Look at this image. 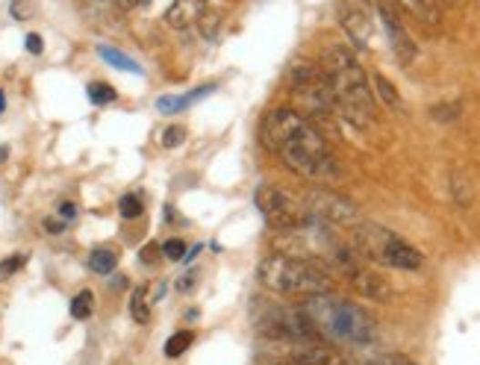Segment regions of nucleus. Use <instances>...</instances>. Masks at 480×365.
Returning a JSON list of instances; mask_svg holds the SVG:
<instances>
[{"label": "nucleus", "mask_w": 480, "mask_h": 365, "mask_svg": "<svg viewBox=\"0 0 480 365\" xmlns=\"http://www.w3.org/2000/svg\"><path fill=\"white\" fill-rule=\"evenodd\" d=\"M262 145L283 162L289 171L312 183H336L342 177L324 133L298 109H274L262 121Z\"/></svg>", "instance_id": "f257e3e1"}, {"label": "nucleus", "mask_w": 480, "mask_h": 365, "mask_svg": "<svg viewBox=\"0 0 480 365\" xmlns=\"http://www.w3.org/2000/svg\"><path fill=\"white\" fill-rule=\"evenodd\" d=\"M322 74L333 92V104L342 118L353 127H372L377 118V97L369 86V74L363 71L360 59L345 45H331L322 56Z\"/></svg>", "instance_id": "f03ea898"}, {"label": "nucleus", "mask_w": 480, "mask_h": 365, "mask_svg": "<svg viewBox=\"0 0 480 365\" xmlns=\"http://www.w3.org/2000/svg\"><path fill=\"white\" fill-rule=\"evenodd\" d=\"M301 309L312 324L315 336L324 339V342L363 348L377 339V321L372 319V312L336 292L310 295L304 298Z\"/></svg>", "instance_id": "7ed1b4c3"}, {"label": "nucleus", "mask_w": 480, "mask_h": 365, "mask_svg": "<svg viewBox=\"0 0 480 365\" xmlns=\"http://www.w3.org/2000/svg\"><path fill=\"white\" fill-rule=\"evenodd\" d=\"M257 280L274 295L286 298H310L322 292H333V274L322 262L295 257V254H271L260 259Z\"/></svg>", "instance_id": "20e7f679"}, {"label": "nucleus", "mask_w": 480, "mask_h": 365, "mask_svg": "<svg viewBox=\"0 0 480 365\" xmlns=\"http://www.w3.org/2000/svg\"><path fill=\"white\" fill-rule=\"evenodd\" d=\"M351 248L372 266H386L398 271H419L424 266L422 250H415L407 238L381 228L374 221H360L351 228Z\"/></svg>", "instance_id": "39448f33"}, {"label": "nucleus", "mask_w": 480, "mask_h": 365, "mask_svg": "<svg viewBox=\"0 0 480 365\" xmlns=\"http://www.w3.org/2000/svg\"><path fill=\"white\" fill-rule=\"evenodd\" d=\"M327 271H333L336 277H342V280L353 289V292H360L363 298L369 300H389V283L383 280L381 274L374 271V266L369 259H363L357 250L351 248V242H331L327 250L322 254Z\"/></svg>", "instance_id": "423d86ee"}, {"label": "nucleus", "mask_w": 480, "mask_h": 365, "mask_svg": "<svg viewBox=\"0 0 480 365\" xmlns=\"http://www.w3.org/2000/svg\"><path fill=\"white\" fill-rule=\"evenodd\" d=\"M254 304H257L254 324L262 339H271V342H307V339H319L301 307L274 304V300H254Z\"/></svg>", "instance_id": "0eeeda50"}, {"label": "nucleus", "mask_w": 480, "mask_h": 365, "mask_svg": "<svg viewBox=\"0 0 480 365\" xmlns=\"http://www.w3.org/2000/svg\"><path fill=\"white\" fill-rule=\"evenodd\" d=\"M254 204L262 212L265 224L277 233H298L312 224L304 200L283 192V188H277V186H260L254 195Z\"/></svg>", "instance_id": "6e6552de"}, {"label": "nucleus", "mask_w": 480, "mask_h": 365, "mask_svg": "<svg viewBox=\"0 0 480 365\" xmlns=\"http://www.w3.org/2000/svg\"><path fill=\"white\" fill-rule=\"evenodd\" d=\"M289 83H292V97L298 100V106L304 109L301 116L304 118H322L331 109H336L333 104V92L327 86L322 68L310 66V62H298L289 74Z\"/></svg>", "instance_id": "1a4fd4ad"}, {"label": "nucleus", "mask_w": 480, "mask_h": 365, "mask_svg": "<svg viewBox=\"0 0 480 365\" xmlns=\"http://www.w3.org/2000/svg\"><path fill=\"white\" fill-rule=\"evenodd\" d=\"M301 200H304L310 218L324 224V228H353V224H360L357 204H351L345 195L331 192V188H310Z\"/></svg>", "instance_id": "9d476101"}, {"label": "nucleus", "mask_w": 480, "mask_h": 365, "mask_svg": "<svg viewBox=\"0 0 480 365\" xmlns=\"http://www.w3.org/2000/svg\"><path fill=\"white\" fill-rule=\"evenodd\" d=\"M269 342L271 365H348L339 350L322 345V339H307V342Z\"/></svg>", "instance_id": "9b49d317"}, {"label": "nucleus", "mask_w": 480, "mask_h": 365, "mask_svg": "<svg viewBox=\"0 0 480 365\" xmlns=\"http://www.w3.org/2000/svg\"><path fill=\"white\" fill-rule=\"evenodd\" d=\"M336 15L342 30L348 33V39L353 42V47L365 50L372 45V35H374L372 0H336Z\"/></svg>", "instance_id": "f8f14e48"}, {"label": "nucleus", "mask_w": 480, "mask_h": 365, "mask_svg": "<svg viewBox=\"0 0 480 365\" xmlns=\"http://www.w3.org/2000/svg\"><path fill=\"white\" fill-rule=\"evenodd\" d=\"M377 15H381V24H383V30H386V39H389V45H393L395 56L403 62V66H410V62L415 59V54H419V50H415V42L410 39V33L403 30V24L398 21V15L386 4H377Z\"/></svg>", "instance_id": "ddd939ff"}, {"label": "nucleus", "mask_w": 480, "mask_h": 365, "mask_svg": "<svg viewBox=\"0 0 480 365\" xmlns=\"http://www.w3.org/2000/svg\"><path fill=\"white\" fill-rule=\"evenodd\" d=\"M207 12V4L204 0H174L171 9H169V24L174 30H189L192 24L200 21V15Z\"/></svg>", "instance_id": "4468645a"}, {"label": "nucleus", "mask_w": 480, "mask_h": 365, "mask_svg": "<svg viewBox=\"0 0 480 365\" xmlns=\"http://www.w3.org/2000/svg\"><path fill=\"white\" fill-rule=\"evenodd\" d=\"M395 4H398L403 12H410L413 18H419L422 24H427V27H436L439 18H442L436 0H395Z\"/></svg>", "instance_id": "2eb2a0df"}, {"label": "nucleus", "mask_w": 480, "mask_h": 365, "mask_svg": "<svg viewBox=\"0 0 480 365\" xmlns=\"http://www.w3.org/2000/svg\"><path fill=\"white\" fill-rule=\"evenodd\" d=\"M372 83H374V97H381L389 109H403V100H401L398 89L383 77V74H372Z\"/></svg>", "instance_id": "dca6fc26"}, {"label": "nucleus", "mask_w": 480, "mask_h": 365, "mask_svg": "<svg viewBox=\"0 0 480 365\" xmlns=\"http://www.w3.org/2000/svg\"><path fill=\"white\" fill-rule=\"evenodd\" d=\"M130 316L136 324L150 321V304H148V286H136L130 295Z\"/></svg>", "instance_id": "f3484780"}, {"label": "nucleus", "mask_w": 480, "mask_h": 365, "mask_svg": "<svg viewBox=\"0 0 480 365\" xmlns=\"http://www.w3.org/2000/svg\"><path fill=\"white\" fill-rule=\"evenodd\" d=\"M209 92H216V83H209V86H204V89H195V92H189L186 97H177V100H169V97H162L159 100V109L162 112H177V109H186V106H192L195 100H200V97H207Z\"/></svg>", "instance_id": "a211bd4d"}, {"label": "nucleus", "mask_w": 480, "mask_h": 365, "mask_svg": "<svg viewBox=\"0 0 480 365\" xmlns=\"http://www.w3.org/2000/svg\"><path fill=\"white\" fill-rule=\"evenodd\" d=\"M116 266H118L116 250H109V248H95L92 254H88V269H92L95 274H109Z\"/></svg>", "instance_id": "6ab92c4d"}, {"label": "nucleus", "mask_w": 480, "mask_h": 365, "mask_svg": "<svg viewBox=\"0 0 480 365\" xmlns=\"http://www.w3.org/2000/svg\"><path fill=\"white\" fill-rule=\"evenodd\" d=\"M195 342V333L192 330H177L169 342H166V357H171V360H177L180 354H186L189 350V345Z\"/></svg>", "instance_id": "aec40b11"}, {"label": "nucleus", "mask_w": 480, "mask_h": 365, "mask_svg": "<svg viewBox=\"0 0 480 365\" xmlns=\"http://www.w3.org/2000/svg\"><path fill=\"white\" fill-rule=\"evenodd\" d=\"M100 59L104 62H109V66H116V68H121V71H136L138 74V66L130 59V56H124L121 50H116V47H100Z\"/></svg>", "instance_id": "412c9836"}, {"label": "nucleus", "mask_w": 480, "mask_h": 365, "mask_svg": "<svg viewBox=\"0 0 480 365\" xmlns=\"http://www.w3.org/2000/svg\"><path fill=\"white\" fill-rule=\"evenodd\" d=\"M92 309H95V295L92 292H80L77 298L71 300V316L77 319V321L92 316Z\"/></svg>", "instance_id": "4be33fe9"}, {"label": "nucleus", "mask_w": 480, "mask_h": 365, "mask_svg": "<svg viewBox=\"0 0 480 365\" xmlns=\"http://www.w3.org/2000/svg\"><path fill=\"white\" fill-rule=\"evenodd\" d=\"M88 100H92V104H112V100H116V89L107 83H92L88 86Z\"/></svg>", "instance_id": "5701e85b"}, {"label": "nucleus", "mask_w": 480, "mask_h": 365, "mask_svg": "<svg viewBox=\"0 0 480 365\" xmlns=\"http://www.w3.org/2000/svg\"><path fill=\"white\" fill-rule=\"evenodd\" d=\"M360 365H415V362L403 354H374L369 360H363Z\"/></svg>", "instance_id": "b1692460"}, {"label": "nucleus", "mask_w": 480, "mask_h": 365, "mask_svg": "<svg viewBox=\"0 0 480 365\" xmlns=\"http://www.w3.org/2000/svg\"><path fill=\"white\" fill-rule=\"evenodd\" d=\"M118 209H121L124 218H138V216H142V200H138L136 195H124L118 200Z\"/></svg>", "instance_id": "393cba45"}, {"label": "nucleus", "mask_w": 480, "mask_h": 365, "mask_svg": "<svg viewBox=\"0 0 480 365\" xmlns=\"http://www.w3.org/2000/svg\"><path fill=\"white\" fill-rule=\"evenodd\" d=\"M162 254H166L169 259H174V262H180L186 257V245L180 242V238H169V242L162 245Z\"/></svg>", "instance_id": "a878e982"}, {"label": "nucleus", "mask_w": 480, "mask_h": 365, "mask_svg": "<svg viewBox=\"0 0 480 365\" xmlns=\"http://www.w3.org/2000/svg\"><path fill=\"white\" fill-rule=\"evenodd\" d=\"M434 116H436V121H454L460 116V104H451V106H436L434 109Z\"/></svg>", "instance_id": "bb28decb"}, {"label": "nucleus", "mask_w": 480, "mask_h": 365, "mask_svg": "<svg viewBox=\"0 0 480 365\" xmlns=\"http://www.w3.org/2000/svg\"><path fill=\"white\" fill-rule=\"evenodd\" d=\"M183 142V130L180 127H169L166 133H162V145L166 147H177Z\"/></svg>", "instance_id": "cd10ccee"}, {"label": "nucleus", "mask_w": 480, "mask_h": 365, "mask_svg": "<svg viewBox=\"0 0 480 365\" xmlns=\"http://www.w3.org/2000/svg\"><path fill=\"white\" fill-rule=\"evenodd\" d=\"M21 266H24V257H21V254H18V257H9L4 266H0V277H9L12 271H18Z\"/></svg>", "instance_id": "c85d7f7f"}, {"label": "nucleus", "mask_w": 480, "mask_h": 365, "mask_svg": "<svg viewBox=\"0 0 480 365\" xmlns=\"http://www.w3.org/2000/svg\"><path fill=\"white\" fill-rule=\"evenodd\" d=\"M138 257H142V262H148V266H154L157 257H159V248H157V242H150L148 248H142V254H138Z\"/></svg>", "instance_id": "c756f323"}, {"label": "nucleus", "mask_w": 480, "mask_h": 365, "mask_svg": "<svg viewBox=\"0 0 480 365\" xmlns=\"http://www.w3.org/2000/svg\"><path fill=\"white\" fill-rule=\"evenodd\" d=\"M27 50H30V54H42V39H39V35H27Z\"/></svg>", "instance_id": "7c9ffc66"}, {"label": "nucleus", "mask_w": 480, "mask_h": 365, "mask_svg": "<svg viewBox=\"0 0 480 365\" xmlns=\"http://www.w3.org/2000/svg\"><path fill=\"white\" fill-rule=\"evenodd\" d=\"M59 216L66 218V221H71L74 216H77V207H74V204H62L59 207Z\"/></svg>", "instance_id": "2f4dec72"}, {"label": "nucleus", "mask_w": 480, "mask_h": 365, "mask_svg": "<svg viewBox=\"0 0 480 365\" xmlns=\"http://www.w3.org/2000/svg\"><path fill=\"white\" fill-rule=\"evenodd\" d=\"M195 286V274H186L180 283H177V289H180V292H189V289Z\"/></svg>", "instance_id": "473e14b6"}, {"label": "nucleus", "mask_w": 480, "mask_h": 365, "mask_svg": "<svg viewBox=\"0 0 480 365\" xmlns=\"http://www.w3.org/2000/svg\"><path fill=\"white\" fill-rule=\"evenodd\" d=\"M62 228H66V224H62V221H54V218H47V221H45V230H47V233H59Z\"/></svg>", "instance_id": "72a5a7b5"}, {"label": "nucleus", "mask_w": 480, "mask_h": 365, "mask_svg": "<svg viewBox=\"0 0 480 365\" xmlns=\"http://www.w3.org/2000/svg\"><path fill=\"white\" fill-rule=\"evenodd\" d=\"M4 106H6V104H4V92H0V112H4Z\"/></svg>", "instance_id": "f704fd0d"}]
</instances>
